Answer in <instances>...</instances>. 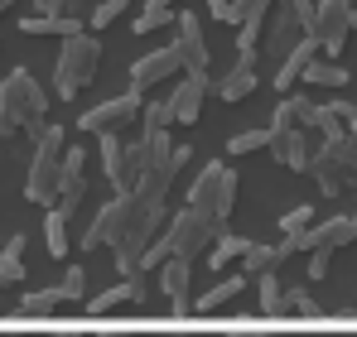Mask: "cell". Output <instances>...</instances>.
Masks as SVG:
<instances>
[{
    "mask_svg": "<svg viewBox=\"0 0 357 337\" xmlns=\"http://www.w3.org/2000/svg\"><path fill=\"white\" fill-rule=\"evenodd\" d=\"M49 116V97L44 87L34 82L29 68H15L5 82H0V135H15V130H34V140L44 135V120Z\"/></svg>",
    "mask_w": 357,
    "mask_h": 337,
    "instance_id": "1",
    "label": "cell"
},
{
    "mask_svg": "<svg viewBox=\"0 0 357 337\" xmlns=\"http://www.w3.org/2000/svg\"><path fill=\"white\" fill-rule=\"evenodd\" d=\"M63 130L59 125H44L39 145H34V164H29V178H24V198L39 203V207H54L59 203V178H63Z\"/></svg>",
    "mask_w": 357,
    "mask_h": 337,
    "instance_id": "2",
    "label": "cell"
},
{
    "mask_svg": "<svg viewBox=\"0 0 357 337\" xmlns=\"http://www.w3.org/2000/svg\"><path fill=\"white\" fill-rule=\"evenodd\" d=\"M97 63H102V39H92L87 29L63 39V54H59V68H54V92L63 102H73L92 77H97Z\"/></svg>",
    "mask_w": 357,
    "mask_h": 337,
    "instance_id": "3",
    "label": "cell"
},
{
    "mask_svg": "<svg viewBox=\"0 0 357 337\" xmlns=\"http://www.w3.org/2000/svg\"><path fill=\"white\" fill-rule=\"evenodd\" d=\"M188 207H198V212H208L213 222L227 226L232 217V207H237V173L222 164H203L198 168V178H193V188H188Z\"/></svg>",
    "mask_w": 357,
    "mask_h": 337,
    "instance_id": "4",
    "label": "cell"
},
{
    "mask_svg": "<svg viewBox=\"0 0 357 337\" xmlns=\"http://www.w3.org/2000/svg\"><path fill=\"white\" fill-rule=\"evenodd\" d=\"M227 226L213 222L208 212H198V207H183L174 222H169V241H174V256L183 260H198L203 251H213L218 246V236H222Z\"/></svg>",
    "mask_w": 357,
    "mask_h": 337,
    "instance_id": "5",
    "label": "cell"
},
{
    "mask_svg": "<svg viewBox=\"0 0 357 337\" xmlns=\"http://www.w3.org/2000/svg\"><path fill=\"white\" fill-rule=\"evenodd\" d=\"M102 140V168H107V178H112V188L126 193V188H135L140 183V173H145V140H135V145H121V135H97Z\"/></svg>",
    "mask_w": 357,
    "mask_h": 337,
    "instance_id": "6",
    "label": "cell"
},
{
    "mask_svg": "<svg viewBox=\"0 0 357 337\" xmlns=\"http://www.w3.org/2000/svg\"><path fill=\"white\" fill-rule=\"evenodd\" d=\"M130 212H135V193L126 188V193H116V198L92 217V226L82 231V251H97V246H112V251H116L126 226H130Z\"/></svg>",
    "mask_w": 357,
    "mask_h": 337,
    "instance_id": "7",
    "label": "cell"
},
{
    "mask_svg": "<svg viewBox=\"0 0 357 337\" xmlns=\"http://www.w3.org/2000/svg\"><path fill=\"white\" fill-rule=\"evenodd\" d=\"M353 15H357L353 0H319L309 34L319 39V49H324V54H338V49L348 44V34H353Z\"/></svg>",
    "mask_w": 357,
    "mask_h": 337,
    "instance_id": "8",
    "label": "cell"
},
{
    "mask_svg": "<svg viewBox=\"0 0 357 337\" xmlns=\"http://www.w3.org/2000/svg\"><path fill=\"white\" fill-rule=\"evenodd\" d=\"M140 111H145L140 92H121V97H112V102L92 107L87 116H77V130H82V135H112V130L126 125V120H135Z\"/></svg>",
    "mask_w": 357,
    "mask_h": 337,
    "instance_id": "9",
    "label": "cell"
},
{
    "mask_svg": "<svg viewBox=\"0 0 357 337\" xmlns=\"http://www.w3.org/2000/svg\"><path fill=\"white\" fill-rule=\"evenodd\" d=\"M299 39H304V19H299L295 10H285V5H275V15L266 19V39H261V54L271 68H280V58L295 49Z\"/></svg>",
    "mask_w": 357,
    "mask_h": 337,
    "instance_id": "10",
    "label": "cell"
},
{
    "mask_svg": "<svg viewBox=\"0 0 357 337\" xmlns=\"http://www.w3.org/2000/svg\"><path fill=\"white\" fill-rule=\"evenodd\" d=\"M174 72H183V54H178L174 44L169 49H155V54H145V58H135L130 63V92H150V87H160L165 77H174Z\"/></svg>",
    "mask_w": 357,
    "mask_h": 337,
    "instance_id": "11",
    "label": "cell"
},
{
    "mask_svg": "<svg viewBox=\"0 0 357 337\" xmlns=\"http://www.w3.org/2000/svg\"><path fill=\"white\" fill-rule=\"evenodd\" d=\"M174 49L183 54V72H208V39H203V24H198V15L193 10H178V19H174Z\"/></svg>",
    "mask_w": 357,
    "mask_h": 337,
    "instance_id": "12",
    "label": "cell"
},
{
    "mask_svg": "<svg viewBox=\"0 0 357 337\" xmlns=\"http://www.w3.org/2000/svg\"><path fill=\"white\" fill-rule=\"evenodd\" d=\"M82 198H87V159H82V150H68L63 155V178H59V212H77L82 207Z\"/></svg>",
    "mask_w": 357,
    "mask_h": 337,
    "instance_id": "13",
    "label": "cell"
},
{
    "mask_svg": "<svg viewBox=\"0 0 357 337\" xmlns=\"http://www.w3.org/2000/svg\"><path fill=\"white\" fill-rule=\"evenodd\" d=\"M309 173H314V183L333 198V193H343L348 183H353V173H348V164L338 159V150H333V140H324V145H314V164H309Z\"/></svg>",
    "mask_w": 357,
    "mask_h": 337,
    "instance_id": "14",
    "label": "cell"
},
{
    "mask_svg": "<svg viewBox=\"0 0 357 337\" xmlns=\"http://www.w3.org/2000/svg\"><path fill=\"white\" fill-rule=\"evenodd\" d=\"M208 87H213V82H208V72H203V77H198V72H183V77H178V87L169 92V107H174L178 125H193V120H198Z\"/></svg>",
    "mask_w": 357,
    "mask_h": 337,
    "instance_id": "15",
    "label": "cell"
},
{
    "mask_svg": "<svg viewBox=\"0 0 357 337\" xmlns=\"http://www.w3.org/2000/svg\"><path fill=\"white\" fill-rule=\"evenodd\" d=\"M256 49L251 54H237V63H232V72L227 77H218V97L222 102H246L256 87H261V72H256Z\"/></svg>",
    "mask_w": 357,
    "mask_h": 337,
    "instance_id": "16",
    "label": "cell"
},
{
    "mask_svg": "<svg viewBox=\"0 0 357 337\" xmlns=\"http://www.w3.org/2000/svg\"><path fill=\"white\" fill-rule=\"evenodd\" d=\"M314 49H319V39H314V34H304V39H299L295 49H290V54L280 58V68H275L271 87L290 97V87H295V82H304V72H309V63H314Z\"/></svg>",
    "mask_w": 357,
    "mask_h": 337,
    "instance_id": "17",
    "label": "cell"
},
{
    "mask_svg": "<svg viewBox=\"0 0 357 337\" xmlns=\"http://www.w3.org/2000/svg\"><path fill=\"white\" fill-rule=\"evenodd\" d=\"M188 284H193V260L174 256V260L160 265V289H165V299H169L174 313H188V308H193V304H188Z\"/></svg>",
    "mask_w": 357,
    "mask_h": 337,
    "instance_id": "18",
    "label": "cell"
},
{
    "mask_svg": "<svg viewBox=\"0 0 357 337\" xmlns=\"http://www.w3.org/2000/svg\"><path fill=\"white\" fill-rule=\"evenodd\" d=\"M271 155H275V164L295 168V173H309V164H314V145L304 140V125H299V130H275Z\"/></svg>",
    "mask_w": 357,
    "mask_h": 337,
    "instance_id": "19",
    "label": "cell"
},
{
    "mask_svg": "<svg viewBox=\"0 0 357 337\" xmlns=\"http://www.w3.org/2000/svg\"><path fill=\"white\" fill-rule=\"evenodd\" d=\"M135 299H145V280H121V284H112L107 294L87 299V313H92V318H107V313H116V308L135 304Z\"/></svg>",
    "mask_w": 357,
    "mask_h": 337,
    "instance_id": "20",
    "label": "cell"
},
{
    "mask_svg": "<svg viewBox=\"0 0 357 337\" xmlns=\"http://www.w3.org/2000/svg\"><path fill=\"white\" fill-rule=\"evenodd\" d=\"M20 29H24V34L73 39V34H82V15H29V19H20Z\"/></svg>",
    "mask_w": 357,
    "mask_h": 337,
    "instance_id": "21",
    "label": "cell"
},
{
    "mask_svg": "<svg viewBox=\"0 0 357 337\" xmlns=\"http://www.w3.org/2000/svg\"><path fill=\"white\" fill-rule=\"evenodd\" d=\"M309 116H314V102L299 97V92H290V97L275 102V111H271V130H299Z\"/></svg>",
    "mask_w": 357,
    "mask_h": 337,
    "instance_id": "22",
    "label": "cell"
},
{
    "mask_svg": "<svg viewBox=\"0 0 357 337\" xmlns=\"http://www.w3.org/2000/svg\"><path fill=\"white\" fill-rule=\"evenodd\" d=\"M241 289H246V275H227V280H218L208 294H198V304H193V313H218V308H227L232 299H237Z\"/></svg>",
    "mask_w": 357,
    "mask_h": 337,
    "instance_id": "23",
    "label": "cell"
},
{
    "mask_svg": "<svg viewBox=\"0 0 357 337\" xmlns=\"http://www.w3.org/2000/svg\"><path fill=\"white\" fill-rule=\"evenodd\" d=\"M246 251H251V241H246V236H237V231H222V236H218V246L208 251V265H213V270H227V265L246 260Z\"/></svg>",
    "mask_w": 357,
    "mask_h": 337,
    "instance_id": "24",
    "label": "cell"
},
{
    "mask_svg": "<svg viewBox=\"0 0 357 337\" xmlns=\"http://www.w3.org/2000/svg\"><path fill=\"white\" fill-rule=\"evenodd\" d=\"M280 260H285V251H280V246H251V251H246V260H241V275H246V280L275 275V270H280Z\"/></svg>",
    "mask_w": 357,
    "mask_h": 337,
    "instance_id": "25",
    "label": "cell"
},
{
    "mask_svg": "<svg viewBox=\"0 0 357 337\" xmlns=\"http://www.w3.org/2000/svg\"><path fill=\"white\" fill-rule=\"evenodd\" d=\"M169 19H178L174 5H165V0H140V15H135V34H155V29H165Z\"/></svg>",
    "mask_w": 357,
    "mask_h": 337,
    "instance_id": "26",
    "label": "cell"
},
{
    "mask_svg": "<svg viewBox=\"0 0 357 337\" xmlns=\"http://www.w3.org/2000/svg\"><path fill=\"white\" fill-rule=\"evenodd\" d=\"M44 246L54 260L68 256V212H59V207H49V217H44Z\"/></svg>",
    "mask_w": 357,
    "mask_h": 337,
    "instance_id": "27",
    "label": "cell"
},
{
    "mask_svg": "<svg viewBox=\"0 0 357 337\" xmlns=\"http://www.w3.org/2000/svg\"><path fill=\"white\" fill-rule=\"evenodd\" d=\"M304 130H319L324 140H343V135H348V125H343V116L333 111V107H314V116L304 120Z\"/></svg>",
    "mask_w": 357,
    "mask_h": 337,
    "instance_id": "28",
    "label": "cell"
},
{
    "mask_svg": "<svg viewBox=\"0 0 357 337\" xmlns=\"http://www.w3.org/2000/svg\"><path fill=\"white\" fill-rule=\"evenodd\" d=\"M63 304H73V299H68V289H34V294H24V299H20V308H24V313H54V308H63Z\"/></svg>",
    "mask_w": 357,
    "mask_h": 337,
    "instance_id": "29",
    "label": "cell"
},
{
    "mask_svg": "<svg viewBox=\"0 0 357 337\" xmlns=\"http://www.w3.org/2000/svg\"><path fill=\"white\" fill-rule=\"evenodd\" d=\"M271 140H275V130H241L227 140V155H256V150H271Z\"/></svg>",
    "mask_w": 357,
    "mask_h": 337,
    "instance_id": "30",
    "label": "cell"
},
{
    "mask_svg": "<svg viewBox=\"0 0 357 337\" xmlns=\"http://www.w3.org/2000/svg\"><path fill=\"white\" fill-rule=\"evenodd\" d=\"M256 294H261V313H271V318H275V313L285 308V289H280L275 275H261V280H256Z\"/></svg>",
    "mask_w": 357,
    "mask_h": 337,
    "instance_id": "31",
    "label": "cell"
},
{
    "mask_svg": "<svg viewBox=\"0 0 357 337\" xmlns=\"http://www.w3.org/2000/svg\"><path fill=\"white\" fill-rule=\"evenodd\" d=\"M304 82H314V87H343L348 82V72L338 68V63H309V72H304Z\"/></svg>",
    "mask_w": 357,
    "mask_h": 337,
    "instance_id": "32",
    "label": "cell"
},
{
    "mask_svg": "<svg viewBox=\"0 0 357 337\" xmlns=\"http://www.w3.org/2000/svg\"><path fill=\"white\" fill-rule=\"evenodd\" d=\"M126 5H130V0H97V5H92V15H87V24H92V29L116 24L121 15H126Z\"/></svg>",
    "mask_w": 357,
    "mask_h": 337,
    "instance_id": "33",
    "label": "cell"
},
{
    "mask_svg": "<svg viewBox=\"0 0 357 337\" xmlns=\"http://www.w3.org/2000/svg\"><path fill=\"white\" fill-rule=\"evenodd\" d=\"M140 125H145V130H169V125H174V107H169V97H165V102H150V107L140 111Z\"/></svg>",
    "mask_w": 357,
    "mask_h": 337,
    "instance_id": "34",
    "label": "cell"
},
{
    "mask_svg": "<svg viewBox=\"0 0 357 337\" xmlns=\"http://www.w3.org/2000/svg\"><path fill=\"white\" fill-rule=\"evenodd\" d=\"M304 226H314V207H290V212L280 217V236H290V231H304Z\"/></svg>",
    "mask_w": 357,
    "mask_h": 337,
    "instance_id": "35",
    "label": "cell"
},
{
    "mask_svg": "<svg viewBox=\"0 0 357 337\" xmlns=\"http://www.w3.org/2000/svg\"><path fill=\"white\" fill-rule=\"evenodd\" d=\"M63 289H68V299H73V304H82V289H87V270H82V265H73V270L63 275Z\"/></svg>",
    "mask_w": 357,
    "mask_h": 337,
    "instance_id": "36",
    "label": "cell"
},
{
    "mask_svg": "<svg viewBox=\"0 0 357 337\" xmlns=\"http://www.w3.org/2000/svg\"><path fill=\"white\" fill-rule=\"evenodd\" d=\"M333 150H338V159L348 164V173L357 178V140H353V135H343V140H333Z\"/></svg>",
    "mask_w": 357,
    "mask_h": 337,
    "instance_id": "37",
    "label": "cell"
},
{
    "mask_svg": "<svg viewBox=\"0 0 357 337\" xmlns=\"http://www.w3.org/2000/svg\"><path fill=\"white\" fill-rule=\"evenodd\" d=\"M285 308H295V313H304V318H314V299H309V289H290V294H285Z\"/></svg>",
    "mask_w": 357,
    "mask_h": 337,
    "instance_id": "38",
    "label": "cell"
},
{
    "mask_svg": "<svg viewBox=\"0 0 357 337\" xmlns=\"http://www.w3.org/2000/svg\"><path fill=\"white\" fill-rule=\"evenodd\" d=\"M275 5H285V10H295L299 19H304V34H309V24H314V10H319L314 0H275Z\"/></svg>",
    "mask_w": 357,
    "mask_h": 337,
    "instance_id": "39",
    "label": "cell"
},
{
    "mask_svg": "<svg viewBox=\"0 0 357 337\" xmlns=\"http://www.w3.org/2000/svg\"><path fill=\"white\" fill-rule=\"evenodd\" d=\"M328 256L333 251H309V280H324L328 275Z\"/></svg>",
    "mask_w": 357,
    "mask_h": 337,
    "instance_id": "40",
    "label": "cell"
},
{
    "mask_svg": "<svg viewBox=\"0 0 357 337\" xmlns=\"http://www.w3.org/2000/svg\"><path fill=\"white\" fill-rule=\"evenodd\" d=\"M333 111L343 116V125H348V135L357 140V107H353V102H333Z\"/></svg>",
    "mask_w": 357,
    "mask_h": 337,
    "instance_id": "41",
    "label": "cell"
},
{
    "mask_svg": "<svg viewBox=\"0 0 357 337\" xmlns=\"http://www.w3.org/2000/svg\"><path fill=\"white\" fill-rule=\"evenodd\" d=\"M39 15H68V0H34Z\"/></svg>",
    "mask_w": 357,
    "mask_h": 337,
    "instance_id": "42",
    "label": "cell"
},
{
    "mask_svg": "<svg viewBox=\"0 0 357 337\" xmlns=\"http://www.w3.org/2000/svg\"><path fill=\"white\" fill-rule=\"evenodd\" d=\"M203 5H208V15H213V19H222V24H227V10H232V0H203Z\"/></svg>",
    "mask_w": 357,
    "mask_h": 337,
    "instance_id": "43",
    "label": "cell"
},
{
    "mask_svg": "<svg viewBox=\"0 0 357 337\" xmlns=\"http://www.w3.org/2000/svg\"><path fill=\"white\" fill-rule=\"evenodd\" d=\"M10 284V260H5V251H0V289Z\"/></svg>",
    "mask_w": 357,
    "mask_h": 337,
    "instance_id": "44",
    "label": "cell"
},
{
    "mask_svg": "<svg viewBox=\"0 0 357 337\" xmlns=\"http://www.w3.org/2000/svg\"><path fill=\"white\" fill-rule=\"evenodd\" d=\"M227 337H275V333H227Z\"/></svg>",
    "mask_w": 357,
    "mask_h": 337,
    "instance_id": "45",
    "label": "cell"
},
{
    "mask_svg": "<svg viewBox=\"0 0 357 337\" xmlns=\"http://www.w3.org/2000/svg\"><path fill=\"white\" fill-rule=\"evenodd\" d=\"M5 10H10V0H0V15H5Z\"/></svg>",
    "mask_w": 357,
    "mask_h": 337,
    "instance_id": "46",
    "label": "cell"
},
{
    "mask_svg": "<svg viewBox=\"0 0 357 337\" xmlns=\"http://www.w3.org/2000/svg\"><path fill=\"white\" fill-rule=\"evenodd\" d=\"M54 337H77V333H54Z\"/></svg>",
    "mask_w": 357,
    "mask_h": 337,
    "instance_id": "47",
    "label": "cell"
},
{
    "mask_svg": "<svg viewBox=\"0 0 357 337\" xmlns=\"http://www.w3.org/2000/svg\"><path fill=\"white\" fill-rule=\"evenodd\" d=\"M169 337H183V333H169Z\"/></svg>",
    "mask_w": 357,
    "mask_h": 337,
    "instance_id": "48",
    "label": "cell"
},
{
    "mask_svg": "<svg viewBox=\"0 0 357 337\" xmlns=\"http://www.w3.org/2000/svg\"><path fill=\"white\" fill-rule=\"evenodd\" d=\"M165 5H174V0H165Z\"/></svg>",
    "mask_w": 357,
    "mask_h": 337,
    "instance_id": "49",
    "label": "cell"
}]
</instances>
